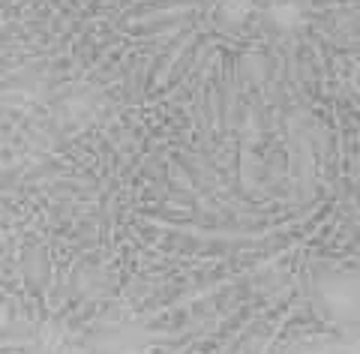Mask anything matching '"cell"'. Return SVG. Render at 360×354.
Segmentation results:
<instances>
[{
    "instance_id": "1",
    "label": "cell",
    "mask_w": 360,
    "mask_h": 354,
    "mask_svg": "<svg viewBox=\"0 0 360 354\" xmlns=\"http://www.w3.org/2000/svg\"><path fill=\"white\" fill-rule=\"evenodd\" d=\"M315 303L324 318L336 324H352L360 318V277L357 273H330L319 282Z\"/></svg>"
}]
</instances>
